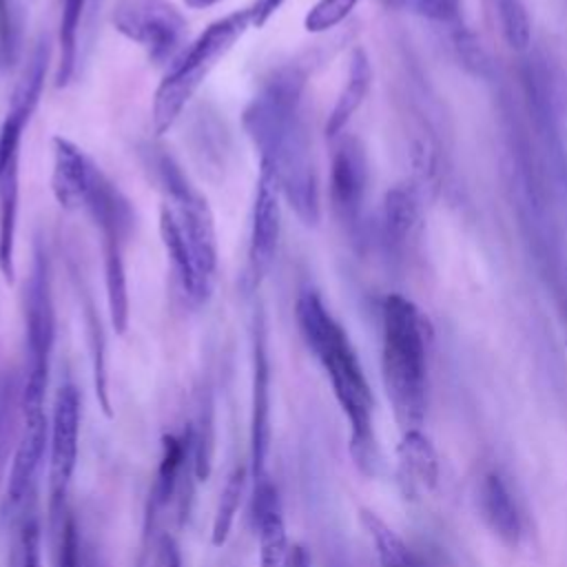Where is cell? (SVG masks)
I'll return each instance as SVG.
<instances>
[{
	"instance_id": "1",
	"label": "cell",
	"mask_w": 567,
	"mask_h": 567,
	"mask_svg": "<svg viewBox=\"0 0 567 567\" xmlns=\"http://www.w3.org/2000/svg\"><path fill=\"white\" fill-rule=\"evenodd\" d=\"M259 166L268 168L295 215L315 226L321 215L319 179L306 106V73L295 66L272 71L241 115Z\"/></svg>"
},
{
	"instance_id": "2",
	"label": "cell",
	"mask_w": 567,
	"mask_h": 567,
	"mask_svg": "<svg viewBox=\"0 0 567 567\" xmlns=\"http://www.w3.org/2000/svg\"><path fill=\"white\" fill-rule=\"evenodd\" d=\"M148 166L159 186V237L173 277L190 306L208 301L217 277V230L208 199L188 179L182 166L151 148Z\"/></svg>"
},
{
	"instance_id": "3",
	"label": "cell",
	"mask_w": 567,
	"mask_h": 567,
	"mask_svg": "<svg viewBox=\"0 0 567 567\" xmlns=\"http://www.w3.org/2000/svg\"><path fill=\"white\" fill-rule=\"evenodd\" d=\"M303 341L321 363L337 403L350 425V456L361 474L374 476L379 447L374 436V396L357 350L343 326L326 308L317 290H303L295 303Z\"/></svg>"
},
{
	"instance_id": "4",
	"label": "cell",
	"mask_w": 567,
	"mask_h": 567,
	"mask_svg": "<svg viewBox=\"0 0 567 567\" xmlns=\"http://www.w3.org/2000/svg\"><path fill=\"white\" fill-rule=\"evenodd\" d=\"M381 374L401 432L421 427L427 405V323L403 295L381 306Z\"/></svg>"
},
{
	"instance_id": "5",
	"label": "cell",
	"mask_w": 567,
	"mask_h": 567,
	"mask_svg": "<svg viewBox=\"0 0 567 567\" xmlns=\"http://www.w3.org/2000/svg\"><path fill=\"white\" fill-rule=\"evenodd\" d=\"M252 27L250 7L237 9L210 22L166 69L153 93L151 126L155 135L168 133L193 95L202 89L213 69L230 53V49Z\"/></svg>"
},
{
	"instance_id": "6",
	"label": "cell",
	"mask_w": 567,
	"mask_h": 567,
	"mask_svg": "<svg viewBox=\"0 0 567 567\" xmlns=\"http://www.w3.org/2000/svg\"><path fill=\"white\" fill-rule=\"evenodd\" d=\"M82 210L91 217L95 228H100L109 319L113 330L124 334L131 315L124 250L135 226L133 204L100 168H95Z\"/></svg>"
},
{
	"instance_id": "7",
	"label": "cell",
	"mask_w": 567,
	"mask_h": 567,
	"mask_svg": "<svg viewBox=\"0 0 567 567\" xmlns=\"http://www.w3.org/2000/svg\"><path fill=\"white\" fill-rule=\"evenodd\" d=\"M24 368L22 414H42L55 343V303L51 264L40 239L33 241L31 266L24 284Z\"/></svg>"
},
{
	"instance_id": "8",
	"label": "cell",
	"mask_w": 567,
	"mask_h": 567,
	"mask_svg": "<svg viewBox=\"0 0 567 567\" xmlns=\"http://www.w3.org/2000/svg\"><path fill=\"white\" fill-rule=\"evenodd\" d=\"M111 24L157 66L171 64L186 49L188 20L171 0H115Z\"/></svg>"
},
{
	"instance_id": "9",
	"label": "cell",
	"mask_w": 567,
	"mask_h": 567,
	"mask_svg": "<svg viewBox=\"0 0 567 567\" xmlns=\"http://www.w3.org/2000/svg\"><path fill=\"white\" fill-rule=\"evenodd\" d=\"M80 392L73 383L58 388L49 423V494L51 512L60 514L78 463Z\"/></svg>"
},
{
	"instance_id": "10",
	"label": "cell",
	"mask_w": 567,
	"mask_h": 567,
	"mask_svg": "<svg viewBox=\"0 0 567 567\" xmlns=\"http://www.w3.org/2000/svg\"><path fill=\"white\" fill-rule=\"evenodd\" d=\"M281 237V190L275 175L259 166L255 184L250 228H248V252H246V286L250 290L268 277Z\"/></svg>"
},
{
	"instance_id": "11",
	"label": "cell",
	"mask_w": 567,
	"mask_h": 567,
	"mask_svg": "<svg viewBox=\"0 0 567 567\" xmlns=\"http://www.w3.org/2000/svg\"><path fill=\"white\" fill-rule=\"evenodd\" d=\"M49 450V421L47 414H22L20 432L16 441L13 461L7 478L4 505L11 518H20L31 512V503L38 487V476Z\"/></svg>"
},
{
	"instance_id": "12",
	"label": "cell",
	"mask_w": 567,
	"mask_h": 567,
	"mask_svg": "<svg viewBox=\"0 0 567 567\" xmlns=\"http://www.w3.org/2000/svg\"><path fill=\"white\" fill-rule=\"evenodd\" d=\"M334 142L330 157V204L339 221L357 230L363 215V202L368 190V157L363 144L354 135L341 133Z\"/></svg>"
},
{
	"instance_id": "13",
	"label": "cell",
	"mask_w": 567,
	"mask_h": 567,
	"mask_svg": "<svg viewBox=\"0 0 567 567\" xmlns=\"http://www.w3.org/2000/svg\"><path fill=\"white\" fill-rule=\"evenodd\" d=\"M270 447V363L266 348L264 315H255L252 323V392H250V478L261 483L266 476V458Z\"/></svg>"
},
{
	"instance_id": "14",
	"label": "cell",
	"mask_w": 567,
	"mask_h": 567,
	"mask_svg": "<svg viewBox=\"0 0 567 567\" xmlns=\"http://www.w3.org/2000/svg\"><path fill=\"white\" fill-rule=\"evenodd\" d=\"M53 168H51V193L60 208L82 210L91 177L95 173L93 159L71 140L55 135L51 140Z\"/></svg>"
},
{
	"instance_id": "15",
	"label": "cell",
	"mask_w": 567,
	"mask_h": 567,
	"mask_svg": "<svg viewBox=\"0 0 567 567\" xmlns=\"http://www.w3.org/2000/svg\"><path fill=\"white\" fill-rule=\"evenodd\" d=\"M252 520L259 538V567H290V547L277 487L264 478L252 487Z\"/></svg>"
},
{
	"instance_id": "16",
	"label": "cell",
	"mask_w": 567,
	"mask_h": 567,
	"mask_svg": "<svg viewBox=\"0 0 567 567\" xmlns=\"http://www.w3.org/2000/svg\"><path fill=\"white\" fill-rule=\"evenodd\" d=\"M396 483L408 501L427 496L439 483V456L432 441L416 430H408L396 447Z\"/></svg>"
},
{
	"instance_id": "17",
	"label": "cell",
	"mask_w": 567,
	"mask_h": 567,
	"mask_svg": "<svg viewBox=\"0 0 567 567\" xmlns=\"http://www.w3.org/2000/svg\"><path fill=\"white\" fill-rule=\"evenodd\" d=\"M476 501H478V514L483 523L489 527V532L509 547L518 545L520 529H523L520 514L509 492V485L505 483L501 472L492 470L483 474L478 483Z\"/></svg>"
},
{
	"instance_id": "18",
	"label": "cell",
	"mask_w": 567,
	"mask_h": 567,
	"mask_svg": "<svg viewBox=\"0 0 567 567\" xmlns=\"http://www.w3.org/2000/svg\"><path fill=\"white\" fill-rule=\"evenodd\" d=\"M545 78L536 71V69H527L525 73V86H527V95L532 102V111H534V120L536 126L540 131L543 144L547 148L549 155V164L551 171L556 173L558 186L563 190L565 204H567V151L563 148V140L556 126V111H554V102H551V91L547 89V84L543 82Z\"/></svg>"
},
{
	"instance_id": "19",
	"label": "cell",
	"mask_w": 567,
	"mask_h": 567,
	"mask_svg": "<svg viewBox=\"0 0 567 567\" xmlns=\"http://www.w3.org/2000/svg\"><path fill=\"white\" fill-rule=\"evenodd\" d=\"M370 82H372L370 60H368L363 49H354L352 55H350V62H348V73H346L343 89L337 95V102H334L332 111L328 113V122H326L328 140H337L343 133L350 117L354 115V111L365 100Z\"/></svg>"
},
{
	"instance_id": "20",
	"label": "cell",
	"mask_w": 567,
	"mask_h": 567,
	"mask_svg": "<svg viewBox=\"0 0 567 567\" xmlns=\"http://www.w3.org/2000/svg\"><path fill=\"white\" fill-rule=\"evenodd\" d=\"M20 210V159L0 175V275L16 281V239Z\"/></svg>"
},
{
	"instance_id": "21",
	"label": "cell",
	"mask_w": 567,
	"mask_h": 567,
	"mask_svg": "<svg viewBox=\"0 0 567 567\" xmlns=\"http://www.w3.org/2000/svg\"><path fill=\"white\" fill-rule=\"evenodd\" d=\"M89 9V0H60V24H58V62H55V86H66L78 69L82 22Z\"/></svg>"
},
{
	"instance_id": "22",
	"label": "cell",
	"mask_w": 567,
	"mask_h": 567,
	"mask_svg": "<svg viewBox=\"0 0 567 567\" xmlns=\"http://www.w3.org/2000/svg\"><path fill=\"white\" fill-rule=\"evenodd\" d=\"M416 195L410 186H394L385 193L381 213V235L390 250L403 248L414 224H416Z\"/></svg>"
},
{
	"instance_id": "23",
	"label": "cell",
	"mask_w": 567,
	"mask_h": 567,
	"mask_svg": "<svg viewBox=\"0 0 567 567\" xmlns=\"http://www.w3.org/2000/svg\"><path fill=\"white\" fill-rule=\"evenodd\" d=\"M359 520L374 545L381 567H423V558L414 554L381 516L370 509H361Z\"/></svg>"
},
{
	"instance_id": "24",
	"label": "cell",
	"mask_w": 567,
	"mask_h": 567,
	"mask_svg": "<svg viewBox=\"0 0 567 567\" xmlns=\"http://www.w3.org/2000/svg\"><path fill=\"white\" fill-rule=\"evenodd\" d=\"M248 478H250V467L246 463L235 465V470L228 474V478L219 492L217 509L213 516V529H210L213 547H221L228 540L235 516L239 512V505H241L246 487H248Z\"/></svg>"
},
{
	"instance_id": "25",
	"label": "cell",
	"mask_w": 567,
	"mask_h": 567,
	"mask_svg": "<svg viewBox=\"0 0 567 567\" xmlns=\"http://www.w3.org/2000/svg\"><path fill=\"white\" fill-rule=\"evenodd\" d=\"M22 421V377L16 379L9 372L0 374V478L9 461L11 441L20 432Z\"/></svg>"
},
{
	"instance_id": "26",
	"label": "cell",
	"mask_w": 567,
	"mask_h": 567,
	"mask_svg": "<svg viewBox=\"0 0 567 567\" xmlns=\"http://www.w3.org/2000/svg\"><path fill=\"white\" fill-rule=\"evenodd\" d=\"M11 567H42V547H40V523L31 512L18 518L16 538L11 547Z\"/></svg>"
},
{
	"instance_id": "27",
	"label": "cell",
	"mask_w": 567,
	"mask_h": 567,
	"mask_svg": "<svg viewBox=\"0 0 567 567\" xmlns=\"http://www.w3.org/2000/svg\"><path fill=\"white\" fill-rule=\"evenodd\" d=\"M494 11L498 13V24L505 42L512 49H527L529 44V18L523 0H492Z\"/></svg>"
},
{
	"instance_id": "28",
	"label": "cell",
	"mask_w": 567,
	"mask_h": 567,
	"mask_svg": "<svg viewBox=\"0 0 567 567\" xmlns=\"http://www.w3.org/2000/svg\"><path fill=\"white\" fill-rule=\"evenodd\" d=\"M359 4V0H317L310 11L303 18V27L310 33H323L332 27L341 24L352 9Z\"/></svg>"
},
{
	"instance_id": "29",
	"label": "cell",
	"mask_w": 567,
	"mask_h": 567,
	"mask_svg": "<svg viewBox=\"0 0 567 567\" xmlns=\"http://www.w3.org/2000/svg\"><path fill=\"white\" fill-rule=\"evenodd\" d=\"M385 2L439 24L456 27L461 20V0H385Z\"/></svg>"
},
{
	"instance_id": "30",
	"label": "cell",
	"mask_w": 567,
	"mask_h": 567,
	"mask_svg": "<svg viewBox=\"0 0 567 567\" xmlns=\"http://www.w3.org/2000/svg\"><path fill=\"white\" fill-rule=\"evenodd\" d=\"M16 0H0V64L7 66L18 55Z\"/></svg>"
},
{
	"instance_id": "31",
	"label": "cell",
	"mask_w": 567,
	"mask_h": 567,
	"mask_svg": "<svg viewBox=\"0 0 567 567\" xmlns=\"http://www.w3.org/2000/svg\"><path fill=\"white\" fill-rule=\"evenodd\" d=\"M58 567H82V543L73 516H66L60 529Z\"/></svg>"
},
{
	"instance_id": "32",
	"label": "cell",
	"mask_w": 567,
	"mask_h": 567,
	"mask_svg": "<svg viewBox=\"0 0 567 567\" xmlns=\"http://www.w3.org/2000/svg\"><path fill=\"white\" fill-rule=\"evenodd\" d=\"M157 567H182L179 545L171 534H162L157 538Z\"/></svg>"
},
{
	"instance_id": "33",
	"label": "cell",
	"mask_w": 567,
	"mask_h": 567,
	"mask_svg": "<svg viewBox=\"0 0 567 567\" xmlns=\"http://www.w3.org/2000/svg\"><path fill=\"white\" fill-rule=\"evenodd\" d=\"M286 0H255L250 4V11H252V27H264L277 11L279 7L284 4Z\"/></svg>"
},
{
	"instance_id": "34",
	"label": "cell",
	"mask_w": 567,
	"mask_h": 567,
	"mask_svg": "<svg viewBox=\"0 0 567 567\" xmlns=\"http://www.w3.org/2000/svg\"><path fill=\"white\" fill-rule=\"evenodd\" d=\"M290 567H312L310 563V554L303 545H295L290 549Z\"/></svg>"
},
{
	"instance_id": "35",
	"label": "cell",
	"mask_w": 567,
	"mask_h": 567,
	"mask_svg": "<svg viewBox=\"0 0 567 567\" xmlns=\"http://www.w3.org/2000/svg\"><path fill=\"white\" fill-rule=\"evenodd\" d=\"M186 2V7H190V9H208V7H213V4H217V2H221V0H184Z\"/></svg>"
},
{
	"instance_id": "36",
	"label": "cell",
	"mask_w": 567,
	"mask_h": 567,
	"mask_svg": "<svg viewBox=\"0 0 567 567\" xmlns=\"http://www.w3.org/2000/svg\"><path fill=\"white\" fill-rule=\"evenodd\" d=\"M100 4H102V0H89V11H91V16L97 11Z\"/></svg>"
}]
</instances>
